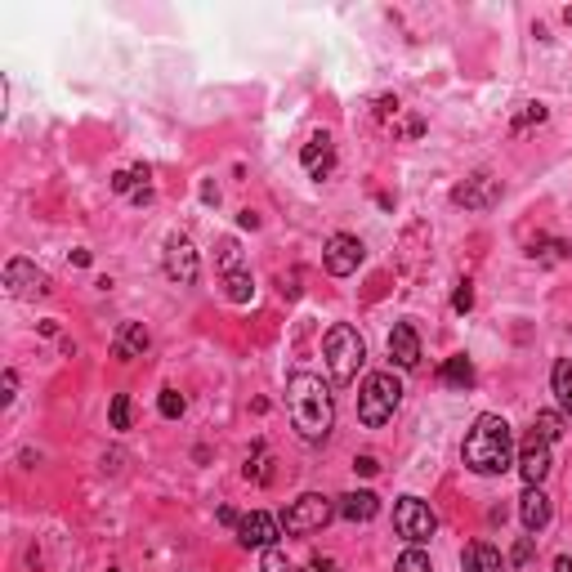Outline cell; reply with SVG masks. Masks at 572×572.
Returning a JSON list of instances; mask_svg holds the SVG:
<instances>
[{
  "instance_id": "31",
  "label": "cell",
  "mask_w": 572,
  "mask_h": 572,
  "mask_svg": "<svg viewBox=\"0 0 572 572\" xmlns=\"http://www.w3.org/2000/svg\"><path fill=\"white\" fill-rule=\"evenodd\" d=\"M452 309H456V313H470V309H474V286H470V282H461V286H456V295H452Z\"/></svg>"
},
{
  "instance_id": "3",
  "label": "cell",
  "mask_w": 572,
  "mask_h": 572,
  "mask_svg": "<svg viewBox=\"0 0 572 572\" xmlns=\"http://www.w3.org/2000/svg\"><path fill=\"white\" fill-rule=\"evenodd\" d=\"M322 354H327V371L336 385H354L362 362H367V340L358 336V327L336 322V327L327 331V340H322Z\"/></svg>"
},
{
  "instance_id": "1",
  "label": "cell",
  "mask_w": 572,
  "mask_h": 572,
  "mask_svg": "<svg viewBox=\"0 0 572 572\" xmlns=\"http://www.w3.org/2000/svg\"><path fill=\"white\" fill-rule=\"evenodd\" d=\"M286 412H291V425L300 429L304 443H322L336 425V398L322 385V376L313 371H295L286 380Z\"/></svg>"
},
{
  "instance_id": "22",
  "label": "cell",
  "mask_w": 572,
  "mask_h": 572,
  "mask_svg": "<svg viewBox=\"0 0 572 572\" xmlns=\"http://www.w3.org/2000/svg\"><path fill=\"white\" fill-rule=\"evenodd\" d=\"M532 434L546 438V443H555V438L564 434V416H559V412H537V421H532Z\"/></svg>"
},
{
  "instance_id": "38",
  "label": "cell",
  "mask_w": 572,
  "mask_h": 572,
  "mask_svg": "<svg viewBox=\"0 0 572 572\" xmlns=\"http://www.w3.org/2000/svg\"><path fill=\"white\" fill-rule=\"evenodd\" d=\"M550 572H572V559L564 555V559H555V568H550Z\"/></svg>"
},
{
  "instance_id": "18",
  "label": "cell",
  "mask_w": 572,
  "mask_h": 572,
  "mask_svg": "<svg viewBox=\"0 0 572 572\" xmlns=\"http://www.w3.org/2000/svg\"><path fill=\"white\" fill-rule=\"evenodd\" d=\"M465 572H505V559L501 550L492 546V541H474V546H465Z\"/></svg>"
},
{
  "instance_id": "36",
  "label": "cell",
  "mask_w": 572,
  "mask_h": 572,
  "mask_svg": "<svg viewBox=\"0 0 572 572\" xmlns=\"http://www.w3.org/2000/svg\"><path fill=\"white\" fill-rule=\"evenodd\" d=\"M237 224H242V228H260V215H255V211H242V215H237Z\"/></svg>"
},
{
  "instance_id": "7",
  "label": "cell",
  "mask_w": 572,
  "mask_h": 572,
  "mask_svg": "<svg viewBox=\"0 0 572 572\" xmlns=\"http://www.w3.org/2000/svg\"><path fill=\"white\" fill-rule=\"evenodd\" d=\"M161 264H166V278L179 286H193L197 273H202V260H197V246L188 242L184 233L166 237V251H161Z\"/></svg>"
},
{
  "instance_id": "16",
  "label": "cell",
  "mask_w": 572,
  "mask_h": 572,
  "mask_svg": "<svg viewBox=\"0 0 572 572\" xmlns=\"http://www.w3.org/2000/svg\"><path fill=\"white\" fill-rule=\"evenodd\" d=\"M336 514L340 519H349V523H367V519H376L380 514V497L376 492H345V497H340V505H336Z\"/></svg>"
},
{
  "instance_id": "32",
  "label": "cell",
  "mask_w": 572,
  "mask_h": 572,
  "mask_svg": "<svg viewBox=\"0 0 572 572\" xmlns=\"http://www.w3.org/2000/svg\"><path fill=\"white\" fill-rule=\"evenodd\" d=\"M14 394H18V371H14V367H9V371H5V376H0V403H5V407H9V403H14Z\"/></svg>"
},
{
  "instance_id": "34",
  "label": "cell",
  "mask_w": 572,
  "mask_h": 572,
  "mask_svg": "<svg viewBox=\"0 0 572 572\" xmlns=\"http://www.w3.org/2000/svg\"><path fill=\"white\" fill-rule=\"evenodd\" d=\"M354 470L362 474V479H371V474H380V461H376V456H358Z\"/></svg>"
},
{
  "instance_id": "37",
  "label": "cell",
  "mask_w": 572,
  "mask_h": 572,
  "mask_svg": "<svg viewBox=\"0 0 572 572\" xmlns=\"http://www.w3.org/2000/svg\"><path fill=\"white\" fill-rule=\"evenodd\" d=\"M130 197H135V206H148V202H152V188H135Z\"/></svg>"
},
{
  "instance_id": "2",
  "label": "cell",
  "mask_w": 572,
  "mask_h": 572,
  "mask_svg": "<svg viewBox=\"0 0 572 572\" xmlns=\"http://www.w3.org/2000/svg\"><path fill=\"white\" fill-rule=\"evenodd\" d=\"M461 461L470 474H483V479H497L514 465V434H510V421L497 412H483L479 421L470 425L461 443Z\"/></svg>"
},
{
  "instance_id": "29",
  "label": "cell",
  "mask_w": 572,
  "mask_h": 572,
  "mask_svg": "<svg viewBox=\"0 0 572 572\" xmlns=\"http://www.w3.org/2000/svg\"><path fill=\"white\" fill-rule=\"evenodd\" d=\"M112 429H130V394L112 398Z\"/></svg>"
},
{
  "instance_id": "24",
  "label": "cell",
  "mask_w": 572,
  "mask_h": 572,
  "mask_svg": "<svg viewBox=\"0 0 572 572\" xmlns=\"http://www.w3.org/2000/svg\"><path fill=\"white\" fill-rule=\"evenodd\" d=\"M394 572H434V568H429V555H425V550L412 546V550H403V555H398Z\"/></svg>"
},
{
  "instance_id": "14",
  "label": "cell",
  "mask_w": 572,
  "mask_h": 572,
  "mask_svg": "<svg viewBox=\"0 0 572 572\" xmlns=\"http://www.w3.org/2000/svg\"><path fill=\"white\" fill-rule=\"evenodd\" d=\"M300 166L309 170V179H327L331 170H336V143H331L327 130H318V135L300 148Z\"/></svg>"
},
{
  "instance_id": "35",
  "label": "cell",
  "mask_w": 572,
  "mask_h": 572,
  "mask_svg": "<svg viewBox=\"0 0 572 572\" xmlns=\"http://www.w3.org/2000/svg\"><path fill=\"white\" fill-rule=\"evenodd\" d=\"M532 559V537H523L519 546H514V555H510V564H528Z\"/></svg>"
},
{
  "instance_id": "25",
  "label": "cell",
  "mask_w": 572,
  "mask_h": 572,
  "mask_svg": "<svg viewBox=\"0 0 572 572\" xmlns=\"http://www.w3.org/2000/svg\"><path fill=\"white\" fill-rule=\"evenodd\" d=\"M233 269H246V264H242V251H237L233 237H224V242H219V278Z\"/></svg>"
},
{
  "instance_id": "17",
  "label": "cell",
  "mask_w": 572,
  "mask_h": 572,
  "mask_svg": "<svg viewBox=\"0 0 572 572\" xmlns=\"http://www.w3.org/2000/svg\"><path fill=\"white\" fill-rule=\"evenodd\" d=\"M148 327L143 322H126V327L117 331V345H112V358L117 362H135V358H143V349H148Z\"/></svg>"
},
{
  "instance_id": "6",
  "label": "cell",
  "mask_w": 572,
  "mask_h": 572,
  "mask_svg": "<svg viewBox=\"0 0 572 572\" xmlns=\"http://www.w3.org/2000/svg\"><path fill=\"white\" fill-rule=\"evenodd\" d=\"M394 532L403 541H412V546H425V541L438 532V514L429 510V501H421V497H398V505H394Z\"/></svg>"
},
{
  "instance_id": "19",
  "label": "cell",
  "mask_w": 572,
  "mask_h": 572,
  "mask_svg": "<svg viewBox=\"0 0 572 572\" xmlns=\"http://www.w3.org/2000/svg\"><path fill=\"white\" fill-rule=\"evenodd\" d=\"M438 380H443L447 389H474V362L465 358V354L447 358L443 367H438Z\"/></svg>"
},
{
  "instance_id": "5",
  "label": "cell",
  "mask_w": 572,
  "mask_h": 572,
  "mask_svg": "<svg viewBox=\"0 0 572 572\" xmlns=\"http://www.w3.org/2000/svg\"><path fill=\"white\" fill-rule=\"evenodd\" d=\"M331 514H336V501L322 497V492H304V497H295L291 505L282 510V537H309V532H322L331 523Z\"/></svg>"
},
{
  "instance_id": "12",
  "label": "cell",
  "mask_w": 572,
  "mask_h": 572,
  "mask_svg": "<svg viewBox=\"0 0 572 572\" xmlns=\"http://www.w3.org/2000/svg\"><path fill=\"white\" fill-rule=\"evenodd\" d=\"M546 474H550V443L537 434H528L519 447V479L528 483V488H541Z\"/></svg>"
},
{
  "instance_id": "28",
  "label": "cell",
  "mask_w": 572,
  "mask_h": 572,
  "mask_svg": "<svg viewBox=\"0 0 572 572\" xmlns=\"http://www.w3.org/2000/svg\"><path fill=\"white\" fill-rule=\"evenodd\" d=\"M550 112H546V103H528V108L519 112V117H514V130H528V126H541V121H546Z\"/></svg>"
},
{
  "instance_id": "11",
  "label": "cell",
  "mask_w": 572,
  "mask_h": 572,
  "mask_svg": "<svg viewBox=\"0 0 572 572\" xmlns=\"http://www.w3.org/2000/svg\"><path fill=\"white\" fill-rule=\"evenodd\" d=\"M497 202H501V179L492 175H470L465 184L452 188V206H465V211H488Z\"/></svg>"
},
{
  "instance_id": "4",
  "label": "cell",
  "mask_w": 572,
  "mask_h": 572,
  "mask_svg": "<svg viewBox=\"0 0 572 572\" xmlns=\"http://www.w3.org/2000/svg\"><path fill=\"white\" fill-rule=\"evenodd\" d=\"M403 403V380L394 371H371L358 389V421L367 429H380Z\"/></svg>"
},
{
  "instance_id": "26",
  "label": "cell",
  "mask_w": 572,
  "mask_h": 572,
  "mask_svg": "<svg viewBox=\"0 0 572 572\" xmlns=\"http://www.w3.org/2000/svg\"><path fill=\"white\" fill-rule=\"evenodd\" d=\"M532 260H541V264L568 260V242H532Z\"/></svg>"
},
{
  "instance_id": "30",
  "label": "cell",
  "mask_w": 572,
  "mask_h": 572,
  "mask_svg": "<svg viewBox=\"0 0 572 572\" xmlns=\"http://www.w3.org/2000/svg\"><path fill=\"white\" fill-rule=\"evenodd\" d=\"M260 572H291V564H286V555L278 546H269L264 550V559H260Z\"/></svg>"
},
{
  "instance_id": "27",
  "label": "cell",
  "mask_w": 572,
  "mask_h": 572,
  "mask_svg": "<svg viewBox=\"0 0 572 572\" xmlns=\"http://www.w3.org/2000/svg\"><path fill=\"white\" fill-rule=\"evenodd\" d=\"M157 407H161V416H166V421H179V416H184V394H179V389H161V398H157Z\"/></svg>"
},
{
  "instance_id": "15",
  "label": "cell",
  "mask_w": 572,
  "mask_h": 572,
  "mask_svg": "<svg viewBox=\"0 0 572 572\" xmlns=\"http://www.w3.org/2000/svg\"><path fill=\"white\" fill-rule=\"evenodd\" d=\"M519 519H523V528L537 537L541 528L550 523V497L541 488H523V497H519Z\"/></svg>"
},
{
  "instance_id": "10",
  "label": "cell",
  "mask_w": 572,
  "mask_h": 572,
  "mask_svg": "<svg viewBox=\"0 0 572 572\" xmlns=\"http://www.w3.org/2000/svg\"><path fill=\"white\" fill-rule=\"evenodd\" d=\"M278 537H282V523L264 510H251L237 519V541L246 550H269V546H278Z\"/></svg>"
},
{
  "instance_id": "8",
  "label": "cell",
  "mask_w": 572,
  "mask_h": 572,
  "mask_svg": "<svg viewBox=\"0 0 572 572\" xmlns=\"http://www.w3.org/2000/svg\"><path fill=\"white\" fill-rule=\"evenodd\" d=\"M362 260H367V246H362L354 233H336L327 246H322V264H327L331 278H349V273H358Z\"/></svg>"
},
{
  "instance_id": "23",
  "label": "cell",
  "mask_w": 572,
  "mask_h": 572,
  "mask_svg": "<svg viewBox=\"0 0 572 572\" xmlns=\"http://www.w3.org/2000/svg\"><path fill=\"white\" fill-rule=\"evenodd\" d=\"M246 479H255V483H269V479H273V470H269V456H264V443H255L251 461H246Z\"/></svg>"
},
{
  "instance_id": "39",
  "label": "cell",
  "mask_w": 572,
  "mask_h": 572,
  "mask_svg": "<svg viewBox=\"0 0 572 572\" xmlns=\"http://www.w3.org/2000/svg\"><path fill=\"white\" fill-rule=\"evenodd\" d=\"M108 572H121V568H108Z\"/></svg>"
},
{
  "instance_id": "9",
  "label": "cell",
  "mask_w": 572,
  "mask_h": 572,
  "mask_svg": "<svg viewBox=\"0 0 572 572\" xmlns=\"http://www.w3.org/2000/svg\"><path fill=\"white\" fill-rule=\"evenodd\" d=\"M5 291L18 300H36V295H50V273H41L32 260H9L5 264Z\"/></svg>"
},
{
  "instance_id": "13",
  "label": "cell",
  "mask_w": 572,
  "mask_h": 572,
  "mask_svg": "<svg viewBox=\"0 0 572 572\" xmlns=\"http://www.w3.org/2000/svg\"><path fill=\"white\" fill-rule=\"evenodd\" d=\"M389 358H394L398 371L421 367V336H416L412 322H394V331H389Z\"/></svg>"
},
{
  "instance_id": "21",
  "label": "cell",
  "mask_w": 572,
  "mask_h": 572,
  "mask_svg": "<svg viewBox=\"0 0 572 572\" xmlns=\"http://www.w3.org/2000/svg\"><path fill=\"white\" fill-rule=\"evenodd\" d=\"M224 295L233 304H246L255 295V278H251V269H233V273H224Z\"/></svg>"
},
{
  "instance_id": "33",
  "label": "cell",
  "mask_w": 572,
  "mask_h": 572,
  "mask_svg": "<svg viewBox=\"0 0 572 572\" xmlns=\"http://www.w3.org/2000/svg\"><path fill=\"white\" fill-rule=\"evenodd\" d=\"M304 572H340L336 559H327V555H313L309 564H304Z\"/></svg>"
},
{
  "instance_id": "20",
  "label": "cell",
  "mask_w": 572,
  "mask_h": 572,
  "mask_svg": "<svg viewBox=\"0 0 572 572\" xmlns=\"http://www.w3.org/2000/svg\"><path fill=\"white\" fill-rule=\"evenodd\" d=\"M550 389H555L559 407H564V412L572 416V362H568V358L555 362V371H550Z\"/></svg>"
}]
</instances>
